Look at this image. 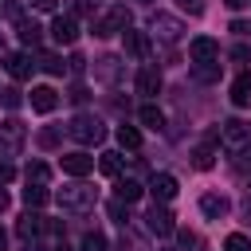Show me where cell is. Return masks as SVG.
<instances>
[{
	"label": "cell",
	"instance_id": "cell-1",
	"mask_svg": "<svg viewBox=\"0 0 251 251\" xmlns=\"http://www.w3.org/2000/svg\"><path fill=\"white\" fill-rule=\"evenodd\" d=\"M67 133H71L75 141H82V145H94V141L106 137V129H102V122H98L94 114H75L71 126H67Z\"/></svg>",
	"mask_w": 251,
	"mask_h": 251
},
{
	"label": "cell",
	"instance_id": "cell-2",
	"mask_svg": "<svg viewBox=\"0 0 251 251\" xmlns=\"http://www.w3.org/2000/svg\"><path fill=\"white\" fill-rule=\"evenodd\" d=\"M24 126L16 122V118H8V122H0V157H20V149H24Z\"/></svg>",
	"mask_w": 251,
	"mask_h": 251
},
{
	"label": "cell",
	"instance_id": "cell-3",
	"mask_svg": "<svg viewBox=\"0 0 251 251\" xmlns=\"http://www.w3.org/2000/svg\"><path fill=\"white\" fill-rule=\"evenodd\" d=\"M94 200H98V192H94V188H86V184H71V188H63V192H59V204H63V208H71V212L94 208Z\"/></svg>",
	"mask_w": 251,
	"mask_h": 251
},
{
	"label": "cell",
	"instance_id": "cell-4",
	"mask_svg": "<svg viewBox=\"0 0 251 251\" xmlns=\"http://www.w3.org/2000/svg\"><path fill=\"white\" fill-rule=\"evenodd\" d=\"M220 141L227 145V149H243L247 141H251V133H247V126L243 122H235V118H227V122H220Z\"/></svg>",
	"mask_w": 251,
	"mask_h": 251
},
{
	"label": "cell",
	"instance_id": "cell-5",
	"mask_svg": "<svg viewBox=\"0 0 251 251\" xmlns=\"http://www.w3.org/2000/svg\"><path fill=\"white\" fill-rule=\"evenodd\" d=\"M188 59H192V63H212V59H220V43H216L212 35H196V39L188 43Z\"/></svg>",
	"mask_w": 251,
	"mask_h": 251
},
{
	"label": "cell",
	"instance_id": "cell-6",
	"mask_svg": "<svg viewBox=\"0 0 251 251\" xmlns=\"http://www.w3.org/2000/svg\"><path fill=\"white\" fill-rule=\"evenodd\" d=\"M4 71H8L12 78H20V82H24V78H31L35 63H31V55H27V51H8V55H4Z\"/></svg>",
	"mask_w": 251,
	"mask_h": 251
},
{
	"label": "cell",
	"instance_id": "cell-7",
	"mask_svg": "<svg viewBox=\"0 0 251 251\" xmlns=\"http://www.w3.org/2000/svg\"><path fill=\"white\" fill-rule=\"evenodd\" d=\"M145 227H149L153 235H169V231H176L173 212H169V208H161V204H153V208L145 212Z\"/></svg>",
	"mask_w": 251,
	"mask_h": 251
},
{
	"label": "cell",
	"instance_id": "cell-8",
	"mask_svg": "<svg viewBox=\"0 0 251 251\" xmlns=\"http://www.w3.org/2000/svg\"><path fill=\"white\" fill-rule=\"evenodd\" d=\"M126 27H129V12L126 8H114L110 16H102L94 24V35H114V31H126Z\"/></svg>",
	"mask_w": 251,
	"mask_h": 251
},
{
	"label": "cell",
	"instance_id": "cell-9",
	"mask_svg": "<svg viewBox=\"0 0 251 251\" xmlns=\"http://www.w3.org/2000/svg\"><path fill=\"white\" fill-rule=\"evenodd\" d=\"M51 39H55V43H75V39H78L75 16H55V20H51Z\"/></svg>",
	"mask_w": 251,
	"mask_h": 251
},
{
	"label": "cell",
	"instance_id": "cell-10",
	"mask_svg": "<svg viewBox=\"0 0 251 251\" xmlns=\"http://www.w3.org/2000/svg\"><path fill=\"white\" fill-rule=\"evenodd\" d=\"M31 110H39V114H51L55 106H59V94L51 90V86H31Z\"/></svg>",
	"mask_w": 251,
	"mask_h": 251
},
{
	"label": "cell",
	"instance_id": "cell-11",
	"mask_svg": "<svg viewBox=\"0 0 251 251\" xmlns=\"http://www.w3.org/2000/svg\"><path fill=\"white\" fill-rule=\"evenodd\" d=\"M94 169V157H86V153H63V173L67 176H86Z\"/></svg>",
	"mask_w": 251,
	"mask_h": 251
},
{
	"label": "cell",
	"instance_id": "cell-12",
	"mask_svg": "<svg viewBox=\"0 0 251 251\" xmlns=\"http://www.w3.org/2000/svg\"><path fill=\"white\" fill-rule=\"evenodd\" d=\"M149 192H153V200H173L176 196V176H169V173H157L153 180H149Z\"/></svg>",
	"mask_w": 251,
	"mask_h": 251
},
{
	"label": "cell",
	"instance_id": "cell-13",
	"mask_svg": "<svg viewBox=\"0 0 251 251\" xmlns=\"http://www.w3.org/2000/svg\"><path fill=\"white\" fill-rule=\"evenodd\" d=\"M157 90H161V71H157V67H141V71H137V94L153 98Z\"/></svg>",
	"mask_w": 251,
	"mask_h": 251
},
{
	"label": "cell",
	"instance_id": "cell-14",
	"mask_svg": "<svg viewBox=\"0 0 251 251\" xmlns=\"http://www.w3.org/2000/svg\"><path fill=\"white\" fill-rule=\"evenodd\" d=\"M114 192H118V200H126V204H133V200H141V180H133V176H118V184H114Z\"/></svg>",
	"mask_w": 251,
	"mask_h": 251
},
{
	"label": "cell",
	"instance_id": "cell-15",
	"mask_svg": "<svg viewBox=\"0 0 251 251\" xmlns=\"http://www.w3.org/2000/svg\"><path fill=\"white\" fill-rule=\"evenodd\" d=\"M200 212H204L208 220H220V216H227V200L216 196V192H204V196H200Z\"/></svg>",
	"mask_w": 251,
	"mask_h": 251
},
{
	"label": "cell",
	"instance_id": "cell-16",
	"mask_svg": "<svg viewBox=\"0 0 251 251\" xmlns=\"http://www.w3.org/2000/svg\"><path fill=\"white\" fill-rule=\"evenodd\" d=\"M43 227H47V224H43V216H35V212H24V216H20V224H16L20 239H35Z\"/></svg>",
	"mask_w": 251,
	"mask_h": 251
},
{
	"label": "cell",
	"instance_id": "cell-17",
	"mask_svg": "<svg viewBox=\"0 0 251 251\" xmlns=\"http://www.w3.org/2000/svg\"><path fill=\"white\" fill-rule=\"evenodd\" d=\"M122 35H126V51H129L133 59H145V55H149V39H145L141 31H129V27H126Z\"/></svg>",
	"mask_w": 251,
	"mask_h": 251
},
{
	"label": "cell",
	"instance_id": "cell-18",
	"mask_svg": "<svg viewBox=\"0 0 251 251\" xmlns=\"http://www.w3.org/2000/svg\"><path fill=\"white\" fill-rule=\"evenodd\" d=\"M122 165H126V157H122L118 149H106V153L98 157V169H102L106 176H122Z\"/></svg>",
	"mask_w": 251,
	"mask_h": 251
},
{
	"label": "cell",
	"instance_id": "cell-19",
	"mask_svg": "<svg viewBox=\"0 0 251 251\" xmlns=\"http://www.w3.org/2000/svg\"><path fill=\"white\" fill-rule=\"evenodd\" d=\"M231 102H235V106H247V102H251V71H243V75L231 82Z\"/></svg>",
	"mask_w": 251,
	"mask_h": 251
},
{
	"label": "cell",
	"instance_id": "cell-20",
	"mask_svg": "<svg viewBox=\"0 0 251 251\" xmlns=\"http://www.w3.org/2000/svg\"><path fill=\"white\" fill-rule=\"evenodd\" d=\"M16 31H20V39H24L27 47H39V31H43V27H39L35 20H20V24H16Z\"/></svg>",
	"mask_w": 251,
	"mask_h": 251
},
{
	"label": "cell",
	"instance_id": "cell-21",
	"mask_svg": "<svg viewBox=\"0 0 251 251\" xmlns=\"http://www.w3.org/2000/svg\"><path fill=\"white\" fill-rule=\"evenodd\" d=\"M35 67H39V71H47V75H63V71H67V63H63L55 51H43V55L35 59Z\"/></svg>",
	"mask_w": 251,
	"mask_h": 251
},
{
	"label": "cell",
	"instance_id": "cell-22",
	"mask_svg": "<svg viewBox=\"0 0 251 251\" xmlns=\"http://www.w3.org/2000/svg\"><path fill=\"white\" fill-rule=\"evenodd\" d=\"M118 145H122V149H141V129L118 126Z\"/></svg>",
	"mask_w": 251,
	"mask_h": 251
},
{
	"label": "cell",
	"instance_id": "cell-23",
	"mask_svg": "<svg viewBox=\"0 0 251 251\" xmlns=\"http://www.w3.org/2000/svg\"><path fill=\"white\" fill-rule=\"evenodd\" d=\"M47 196H51V192H47L43 184H31V180H27V188H24V204H27V208H39V204H47Z\"/></svg>",
	"mask_w": 251,
	"mask_h": 251
},
{
	"label": "cell",
	"instance_id": "cell-24",
	"mask_svg": "<svg viewBox=\"0 0 251 251\" xmlns=\"http://www.w3.org/2000/svg\"><path fill=\"white\" fill-rule=\"evenodd\" d=\"M137 118H141V126H149V129H161V126H165V114H161L157 106H141Z\"/></svg>",
	"mask_w": 251,
	"mask_h": 251
},
{
	"label": "cell",
	"instance_id": "cell-25",
	"mask_svg": "<svg viewBox=\"0 0 251 251\" xmlns=\"http://www.w3.org/2000/svg\"><path fill=\"white\" fill-rule=\"evenodd\" d=\"M27 180H31V184H47V180H51V169H47L43 161H31V165H27Z\"/></svg>",
	"mask_w": 251,
	"mask_h": 251
},
{
	"label": "cell",
	"instance_id": "cell-26",
	"mask_svg": "<svg viewBox=\"0 0 251 251\" xmlns=\"http://www.w3.org/2000/svg\"><path fill=\"white\" fill-rule=\"evenodd\" d=\"M82 251H110V243H106L102 231H86L82 235Z\"/></svg>",
	"mask_w": 251,
	"mask_h": 251
},
{
	"label": "cell",
	"instance_id": "cell-27",
	"mask_svg": "<svg viewBox=\"0 0 251 251\" xmlns=\"http://www.w3.org/2000/svg\"><path fill=\"white\" fill-rule=\"evenodd\" d=\"M224 251H251V239H247L243 231H231V235L224 239Z\"/></svg>",
	"mask_w": 251,
	"mask_h": 251
},
{
	"label": "cell",
	"instance_id": "cell-28",
	"mask_svg": "<svg viewBox=\"0 0 251 251\" xmlns=\"http://www.w3.org/2000/svg\"><path fill=\"white\" fill-rule=\"evenodd\" d=\"M161 27V35L165 39H176V20H169V16H153V31Z\"/></svg>",
	"mask_w": 251,
	"mask_h": 251
},
{
	"label": "cell",
	"instance_id": "cell-29",
	"mask_svg": "<svg viewBox=\"0 0 251 251\" xmlns=\"http://www.w3.org/2000/svg\"><path fill=\"white\" fill-rule=\"evenodd\" d=\"M196 78H200V82H216V78H220V67H216V63H196Z\"/></svg>",
	"mask_w": 251,
	"mask_h": 251
},
{
	"label": "cell",
	"instance_id": "cell-30",
	"mask_svg": "<svg viewBox=\"0 0 251 251\" xmlns=\"http://www.w3.org/2000/svg\"><path fill=\"white\" fill-rule=\"evenodd\" d=\"M110 216H114L118 224H126V220H129V212H126V200H110Z\"/></svg>",
	"mask_w": 251,
	"mask_h": 251
},
{
	"label": "cell",
	"instance_id": "cell-31",
	"mask_svg": "<svg viewBox=\"0 0 251 251\" xmlns=\"http://www.w3.org/2000/svg\"><path fill=\"white\" fill-rule=\"evenodd\" d=\"M176 8L188 12V16H200V12H204V0H176Z\"/></svg>",
	"mask_w": 251,
	"mask_h": 251
},
{
	"label": "cell",
	"instance_id": "cell-32",
	"mask_svg": "<svg viewBox=\"0 0 251 251\" xmlns=\"http://www.w3.org/2000/svg\"><path fill=\"white\" fill-rule=\"evenodd\" d=\"M231 31H235V35H251V24H247V20H235Z\"/></svg>",
	"mask_w": 251,
	"mask_h": 251
},
{
	"label": "cell",
	"instance_id": "cell-33",
	"mask_svg": "<svg viewBox=\"0 0 251 251\" xmlns=\"http://www.w3.org/2000/svg\"><path fill=\"white\" fill-rule=\"evenodd\" d=\"M90 12H94L90 0H78V4H75V16H90Z\"/></svg>",
	"mask_w": 251,
	"mask_h": 251
},
{
	"label": "cell",
	"instance_id": "cell-34",
	"mask_svg": "<svg viewBox=\"0 0 251 251\" xmlns=\"http://www.w3.org/2000/svg\"><path fill=\"white\" fill-rule=\"evenodd\" d=\"M39 141H43V145H55V141H59V133H55V129H43V133H39Z\"/></svg>",
	"mask_w": 251,
	"mask_h": 251
},
{
	"label": "cell",
	"instance_id": "cell-35",
	"mask_svg": "<svg viewBox=\"0 0 251 251\" xmlns=\"http://www.w3.org/2000/svg\"><path fill=\"white\" fill-rule=\"evenodd\" d=\"M31 8H39V12H55V0H31Z\"/></svg>",
	"mask_w": 251,
	"mask_h": 251
},
{
	"label": "cell",
	"instance_id": "cell-36",
	"mask_svg": "<svg viewBox=\"0 0 251 251\" xmlns=\"http://www.w3.org/2000/svg\"><path fill=\"white\" fill-rule=\"evenodd\" d=\"M0 94H4V102H8V106H20V94H16V90H0Z\"/></svg>",
	"mask_w": 251,
	"mask_h": 251
},
{
	"label": "cell",
	"instance_id": "cell-37",
	"mask_svg": "<svg viewBox=\"0 0 251 251\" xmlns=\"http://www.w3.org/2000/svg\"><path fill=\"white\" fill-rule=\"evenodd\" d=\"M12 176H16V169L12 165H0V180H12Z\"/></svg>",
	"mask_w": 251,
	"mask_h": 251
},
{
	"label": "cell",
	"instance_id": "cell-38",
	"mask_svg": "<svg viewBox=\"0 0 251 251\" xmlns=\"http://www.w3.org/2000/svg\"><path fill=\"white\" fill-rule=\"evenodd\" d=\"M227 8H243V4H251V0H224Z\"/></svg>",
	"mask_w": 251,
	"mask_h": 251
},
{
	"label": "cell",
	"instance_id": "cell-39",
	"mask_svg": "<svg viewBox=\"0 0 251 251\" xmlns=\"http://www.w3.org/2000/svg\"><path fill=\"white\" fill-rule=\"evenodd\" d=\"M4 239H8V235H4V227H0V251H4Z\"/></svg>",
	"mask_w": 251,
	"mask_h": 251
},
{
	"label": "cell",
	"instance_id": "cell-40",
	"mask_svg": "<svg viewBox=\"0 0 251 251\" xmlns=\"http://www.w3.org/2000/svg\"><path fill=\"white\" fill-rule=\"evenodd\" d=\"M55 251H71V247H67V243H59V247H55Z\"/></svg>",
	"mask_w": 251,
	"mask_h": 251
}]
</instances>
